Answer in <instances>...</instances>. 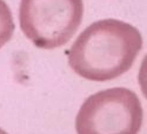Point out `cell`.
<instances>
[{
	"label": "cell",
	"instance_id": "cell-5",
	"mask_svg": "<svg viewBox=\"0 0 147 134\" xmlns=\"http://www.w3.org/2000/svg\"><path fill=\"white\" fill-rule=\"evenodd\" d=\"M138 82L144 96L147 99V54L144 57V60L140 65L138 73Z\"/></svg>",
	"mask_w": 147,
	"mask_h": 134
},
{
	"label": "cell",
	"instance_id": "cell-2",
	"mask_svg": "<svg viewBox=\"0 0 147 134\" xmlns=\"http://www.w3.org/2000/svg\"><path fill=\"white\" fill-rule=\"evenodd\" d=\"M144 111L138 95L125 87L99 91L84 101L76 116L77 134H138Z\"/></svg>",
	"mask_w": 147,
	"mask_h": 134
},
{
	"label": "cell",
	"instance_id": "cell-3",
	"mask_svg": "<svg viewBox=\"0 0 147 134\" xmlns=\"http://www.w3.org/2000/svg\"><path fill=\"white\" fill-rule=\"evenodd\" d=\"M82 17V0H21L19 6L22 33L41 50H54L68 42Z\"/></svg>",
	"mask_w": 147,
	"mask_h": 134
},
{
	"label": "cell",
	"instance_id": "cell-1",
	"mask_svg": "<svg viewBox=\"0 0 147 134\" xmlns=\"http://www.w3.org/2000/svg\"><path fill=\"white\" fill-rule=\"evenodd\" d=\"M141 48L142 36L137 27L118 19L98 20L72 44L68 65L84 79L108 81L125 74Z\"/></svg>",
	"mask_w": 147,
	"mask_h": 134
},
{
	"label": "cell",
	"instance_id": "cell-4",
	"mask_svg": "<svg viewBox=\"0 0 147 134\" xmlns=\"http://www.w3.org/2000/svg\"><path fill=\"white\" fill-rule=\"evenodd\" d=\"M14 30L16 25L11 8L4 0H0V48L12 39Z\"/></svg>",
	"mask_w": 147,
	"mask_h": 134
},
{
	"label": "cell",
	"instance_id": "cell-6",
	"mask_svg": "<svg viewBox=\"0 0 147 134\" xmlns=\"http://www.w3.org/2000/svg\"><path fill=\"white\" fill-rule=\"evenodd\" d=\"M0 134H8V133L6 131H4L3 128H0Z\"/></svg>",
	"mask_w": 147,
	"mask_h": 134
}]
</instances>
